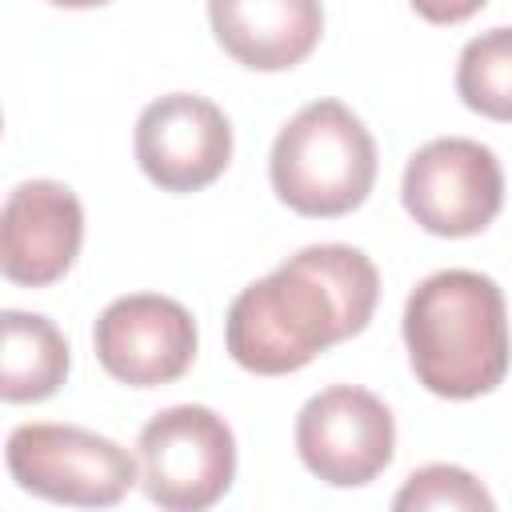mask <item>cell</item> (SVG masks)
<instances>
[{"label":"cell","instance_id":"1","mask_svg":"<svg viewBox=\"0 0 512 512\" xmlns=\"http://www.w3.org/2000/svg\"><path fill=\"white\" fill-rule=\"evenodd\" d=\"M380 300L376 264L352 244H312L240 288L224 320L228 356L256 376H288L368 328Z\"/></svg>","mask_w":512,"mask_h":512},{"label":"cell","instance_id":"2","mask_svg":"<svg viewBox=\"0 0 512 512\" xmlns=\"http://www.w3.org/2000/svg\"><path fill=\"white\" fill-rule=\"evenodd\" d=\"M404 344L416 380L444 400L492 392L512 360L508 304L492 276L444 268L404 304Z\"/></svg>","mask_w":512,"mask_h":512},{"label":"cell","instance_id":"3","mask_svg":"<svg viewBox=\"0 0 512 512\" xmlns=\"http://www.w3.org/2000/svg\"><path fill=\"white\" fill-rule=\"evenodd\" d=\"M272 192L300 216H344L376 184V140L340 100L304 104L272 140Z\"/></svg>","mask_w":512,"mask_h":512},{"label":"cell","instance_id":"4","mask_svg":"<svg viewBox=\"0 0 512 512\" xmlns=\"http://www.w3.org/2000/svg\"><path fill=\"white\" fill-rule=\"evenodd\" d=\"M140 488L168 512L212 508L236 476V436L204 404H172L156 412L136 440Z\"/></svg>","mask_w":512,"mask_h":512},{"label":"cell","instance_id":"5","mask_svg":"<svg viewBox=\"0 0 512 512\" xmlns=\"http://www.w3.org/2000/svg\"><path fill=\"white\" fill-rule=\"evenodd\" d=\"M4 456L24 492L76 508L120 504L140 480V464L128 448L76 424H20Z\"/></svg>","mask_w":512,"mask_h":512},{"label":"cell","instance_id":"6","mask_svg":"<svg viewBox=\"0 0 512 512\" xmlns=\"http://www.w3.org/2000/svg\"><path fill=\"white\" fill-rule=\"evenodd\" d=\"M400 196L424 232L448 240L476 236L504 208V168L488 144L440 136L408 156Z\"/></svg>","mask_w":512,"mask_h":512},{"label":"cell","instance_id":"7","mask_svg":"<svg viewBox=\"0 0 512 512\" xmlns=\"http://www.w3.org/2000/svg\"><path fill=\"white\" fill-rule=\"evenodd\" d=\"M296 452L316 480L332 488H360L392 464L396 452L392 412L368 388L332 384L300 408Z\"/></svg>","mask_w":512,"mask_h":512},{"label":"cell","instance_id":"8","mask_svg":"<svg viewBox=\"0 0 512 512\" xmlns=\"http://www.w3.org/2000/svg\"><path fill=\"white\" fill-rule=\"evenodd\" d=\"M192 312L156 292H132L112 300L92 328V348L104 372L128 388H156L180 380L196 360Z\"/></svg>","mask_w":512,"mask_h":512},{"label":"cell","instance_id":"9","mask_svg":"<svg viewBox=\"0 0 512 512\" xmlns=\"http://www.w3.org/2000/svg\"><path fill=\"white\" fill-rule=\"evenodd\" d=\"M136 164L164 192L208 188L232 160L228 116L196 92H168L136 120Z\"/></svg>","mask_w":512,"mask_h":512},{"label":"cell","instance_id":"10","mask_svg":"<svg viewBox=\"0 0 512 512\" xmlns=\"http://www.w3.org/2000/svg\"><path fill=\"white\" fill-rule=\"evenodd\" d=\"M84 208L60 180H24L0 212V268L12 284L48 288L80 256Z\"/></svg>","mask_w":512,"mask_h":512},{"label":"cell","instance_id":"11","mask_svg":"<svg viewBox=\"0 0 512 512\" xmlns=\"http://www.w3.org/2000/svg\"><path fill=\"white\" fill-rule=\"evenodd\" d=\"M216 44L252 72H284L312 56L324 32L320 0H208Z\"/></svg>","mask_w":512,"mask_h":512},{"label":"cell","instance_id":"12","mask_svg":"<svg viewBox=\"0 0 512 512\" xmlns=\"http://www.w3.org/2000/svg\"><path fill=\"white\" fill-rule=\"evenodd\" d=\"M4 352H0V396L8 404L48 400L68 376V340L64 332L36 312L8 308L0 316Z\"/></svg>","mask_w":512,"mask_h":512},{"label":"cell","instance_id":"13","mask_svg":"<svg viewBox=\"0 0 512 512\" xmlns=\"http://www.w3.org/2000/svg\"><path fill=\"white\" fill-rule=\"evenodd\" d=\"M456 96L488 116L512 124V28L472 36L456 60Z\"/></svg>","mask_w":512,"mask_h":512},{"label":"cell","instance_id":"14","mask_svg":"<svg viewBox=\"0 0 512 512\" xmlns=\"http://www.w3.org/2000/svg\"><path fill=\"white\" fill-rule=\"evenodd\" d=\"M492 504L488 488L456 464H424L392 496V508L400 512H492Z\"/></svg>","mask_w":512,"mask_h":512},{"label":"cell","instance_id":"15","mask_svg":"<svg viewBox=\"0 0 512 512\" xmlns=\"http://www.w3.org/2000/svg\"><path fill=\"white\" fill-rule=\"evenodd\" d=\"M428 24H460L468 16H476L488 0H408Z\"/></svg>","mask_w":512,"mask_h":512},{"label":"cell","instance_id":"16","mask_svg":"<svg viewBox=\"0 0 512 512\" xmlns=\"http://www.w3.org/2000/svg\"><path fill=\"white\" fill-rule=\"evenodd\" d=\"M48 4H56V8H100L108 0H48Z\"/></svg>","mask_w":512,"mask_h":512}]
</instances>
